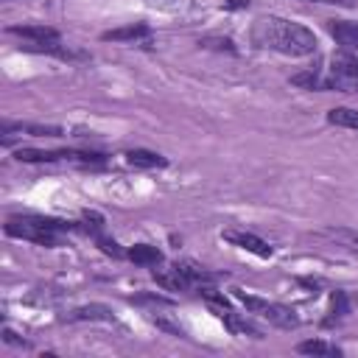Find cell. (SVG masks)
<instances>
[{"instance_id":"1","label":"cell","mask_w":358,"mask_h":358,"mask_svg":"<svg viewBox=\"0 0 358 358\" xmlns=\"http://www.w3.org/2000/svg\"><path fill=\"white\" fill-rule=\"evenodd\" d=\"M252 42L263 50H274V53H282V56H294V59H302V56H313L319 42H316V34L302 25V22H294V20H285V17H260L255 20L252 25Z\"/></svg>"},{"instance_id":"2","label":"cell","mask_w":358,"mask_h":358,"mask_svg":"<svg viewBox=\"0 0 358 358\" xmlns=\"http://www.w3.org/2000/svg\"><path fill=\"white\" fill-rule=\"evenodd\" d=\"M73 229H81V224L62 221V218H48V215H11L3 224V232L8 238L31 241V243L45 246V249L59 246V235L62 232H73Z\"/></svg>"},{"instance_id":"3","label":"cell","mask_w":358,"mask_h":358,"mask_svg":"<svg viewBox=\"0 0 358 358\" xmlns=\"http://www.w3.org/2000/svg\"><path fill=\"white\" fill-rule=\"evenodd\" d=\"M232 296H235L249 313H257L260 319H266V322L274 324V327H282V330L299 327V316H296L291 308H285V305H277V302H268V299H263V296L246 294L243 288H232Z\"/></svg>"},{"instance_id":"4","label":"cell","mask_w":358,"mask_h":358,"mask_svg":"<svg viewBox=\"0 0 358 358\" xmlns=\"http://www.w3.org/2000/svg\"><path fill=\"white\" fill-rule=\"evenodd\" d=\"M20 162H76V165H103L106 154L87 151V148H56V151H39V148H20L14 154Z\"/></svg>"},{"instance_id":"5","label":"cell","mask_w":358,"mask_h":358,"mask_svg":"<svg viewBox=\"0 0 358 358\" xmlns=\"http://www.w3.org/2000/svg\"><path fill=\"white\" fill-rule=\"evenodd\" d=\"M221 238H224L227 243H232V246L243 249V252H252V255L263 257V260H268V257L274 255V246H271L268 241H263L260 235L246 232V229H224V232H221Z\"/></svg>"},{"instance_id":"6","label":"cell","mask_w":358,"mask_h":358,"mask_svg":"<svg viewBox=\"0 0 358 358\" xmlns=\"http://www.w3.org/2000/svg\"><path fill=\"white\" fill-rule=\"evenodd\" d=\"M11 36H20L25 42H62V34L53 25L45 22H28V25H8L6 28Z\"/></svg>"},{"instance_id":"7","label":"cell","mask_w":358,"mask_h":358,"mask_svg":"<svg viewBox=\"0 0 358 358\" xmlns=\"http://www.w3.org/2000/svg\"><path fill=\"white\" fill-rule=\"evenodd\" d=\"M327 31L344 50H358V20H327Z\"/></svg>"},{"instance_id":"8","label":"cell","mask_w":358,"mask_h":358,"mask_svg":"<svg viewBox=\"0 0 358 358\" xmlns=\"http://www.w3.org/2000/svg\"><path fill=\"white\" fill-rule=\"evenodd\" d=\"M151 277H154V282L159 285V288H165V291H190L193 288V282L182 274V268L173 263V266H168V268H151Z\"/></svg>"},{"instance_id":"9","label":"cell","mask_w":358,"mask_h":358,"mask_svg":"<svg viewBox=\"0 0 358 358\" xmlns=\"http://www.w3.org/2000/svg\"><path fill=\"white\" fill-rule=\"evenodd\" d=\"M213 313L229 327V333H235V336H252V338H263V333L255 327V324H249L246 319H241L238 313H232V308L229 305H213Z\"/></svg>"},{"instance_id":"10","label":"cell","mask_w":358,"mask_h":358,"mask_svg":"<svg viewBox=\"0 0 358 358\" xmlns=\"http://www.w3.org/2000/svg\"><path fill=\"white\" fill-rule=\"evenodd\" d=\"M64 319H67V322H115V313H112V308H109V305L90 302V305L73 308Z\"/></svg>"},{"instance_id":"11","label":"cell","mask_w":358,"mask_h":358,"mask_svg":"<svg viewBox=\"0 0 358 358\" xmlns=\"http://www.w3.org/2000/svg\"><path fill=\"white\" fill-rule=\"evenodd\" d=\"M11 131H25V134H34V137H64V129H62V126H45V123H14V120H3L0 134H3V137H8Z\"/></svg>"},{"instance_id":"12","label":"cell","mask_w":358,"mask_h":358,"mask_svg":"<svg viewBox=\"0 0 358 358\" xmlns=\"http://www.w3.org/2000/svg\"><path fill=\"white\" fill-rule=\"evenodd\" d=\"M145 36H151V28L145 22H129V25L109 28L101 34L103 42H134V39H145Z\"/></svg>"},{"instance_id":"13","label":"cell","mask_w":358,"mask_h":358,"mask_svg":"<svg viewBox=\"0 0 358 358\" xmlns=\"http://www.w3.org/2000/svg\"><path fill=\"white\" fill-rule=\"evenodd\" d=\"M123 157H126V162L131 168H143V171H154V168H165L168 165V159L162 154L148 151V148H129Z\"/></svg>"},{"instance_id":"14","label":"cell","mask_w":358,"mask_h":358,"mask_svg":"<svg viewBox=\"0 0 358 358\" xmlns=\"http://www.w3.org/2000/svg\"><path fill=\"white\" fill-rule=\"evenodd\" d=\"M126 257L134 263V266H159L165 260L162 249L159 246H151V243H134L126 249Z\"/></svg>"},{"instance_id":"15","label":"cell","mask_w":358,"mask_h":358,"mask_svg":"<svg viewBox=\"0 0 358 358\" xmlns=\"http://www.w3.org/2000/svg\"><path fill=\"white\" fill-rule=\"evenodd\" d=\"M296 352H299V355H324V358H338V355H344L341 347L327 344V341H322V338H305V341H299V344H296Z\"/></svg>"},{"instance_id":"16","label":"cell","mask_w":358,"mask_h":358,"mask_svg":"<svg viewBox=\"0 0 358 358\" xmlns=\"http://www.w3.org/2000/svg\"><path fill=\"white\" fill-rule=\"evenodd\" d=\"M327 123L341 126V129H355V131H358V109H350V106H333V109L327 112Z\"/></svg>"},{"instance_id":"17","label":"cell","mask_w":358,"mask_h":358,"mask_svg":"<svg viewBox=\"0 0 358 358\" xmlns=\"http://www.w3.org/2000/svg\"><path fill=\"white\" fill-rule=\"evenodd\" d=\"M179 268H182V274L193 282V285H204V282H215L218 277L215 274H210L204 266H199V263H193V260H182V263H176Z\"/></svg>"},{"instance_id":"18","label":"cell","mask_w":358,"mask_h":358,"mask_svg":"<svg viewBox=\"0 0 358 358\" xmlns=\"http://www.w3.org/2000/svg\"><path fill=\"white\" fill-rule=\"evenodd\" d=\"M288 81L296 84V87H302V90H322V76L313 67L310 70H302V73H294Z\"/></svg>"},{"instance_id":"19","label":"cell","mask_w":358,"mask_h":358,"mask_svg":"<svg viewBox=\"0 0 358 358\" xmlns=\"http://www.w3.org/2000/svg\"><path fill=\"white\" fill-rule=\"evenodd\" d=\"M95 243H98V249L103 252V255H109V257H126V249H120V243L115 241V238H109V235H103V232H98L95 235Z\"/></svg>"},{"instance_id":"20","label":"cell","mask_w":358,"mask_h":358,"mask_svg":"<svg viewBox=\"0 0 358 358\" xmlns=\"http://www.w3.org/2000/svg\"><path fill=\"white\" fill-rule=\"evenodd\" d=\"M333 316L330 319H324V327H330L333 322H338L344 313H350V299H347V294L344 291H336L333 294V310H330Z\"/></svg>"},{"instance_id":"21","label":"cell","mask_w":358,"mask_h":358,"mask_svg":"<svg viewBox=\"0 0 358 358\" xmlns=\"http://www.w3.org/2000/svg\"><path fill=\"white\" fill-rule=\"evenodd\" d=\"M199 45H201V48L227 50V53H235V50H238V48H235V42H232L229 36H204V39H199Z\"/></svg>"},{"instance_id":"22","label":"cell","mask_w":358,"mask_h":358,"mask_svg":"<svg viewBox=\"0 0 358 358\" xmlns=\"http://www.w3.org/2000/svg\"><path fill=\"white\" fill-rule=\"evenodd\" d=\"M151 322H154L157 327H162V330H168V333H173V336H182V338H185V330H182V327H176V324H171V322H165V319H159V316H154Z\"/></svg>"},{"instance_id":"23","label":"cell","mask_w":358,"mask_h":358,"mask_svg":"<svg viewBox=\"0 0 358 358\" xmlns=\"http://www.w3.org/2000/svg\"><path fill=\"white\" fill-rule=\"evenodd\" d=\"M131 302H151V305H171V299H162V296H154V294H140V296H131Z\"/></svg>"},{"instance_id":"24","label":"cell","mask_w":358,"mask_h":358,"mask_svg":"<svg viewBox=\"0 0 358 358\" xmlns=\"http://www.w3.org/2000/svg\"><path fill=\"white\" fill-rule=\"evenodd\" d=\"M3 341L6 344H14V347H28V341H22L14 330H8V327H3Z\"/></svg>"},{"instance_id":"25","label":"cell","mask_w":358,"mask_h":358,"mask_svg":"<svg viewBox=\"0 0 358 358\" xmlns=\"http://www.w3.org/2000/svg\"><path fill=\"white\" fill-rule=\"evenodd\" d=\"M224 8H249V0H224Z\"/></svg>"},{"instance_id":"26","label":"cell","mask_w":358,"mask_h":358,"mask_svg":"<svg viewBox=\"0 0 358 358\" xmlns=\"http://www.w3.org/2000/svg\"><path fill=\"white\" fill-rule=\"evenodd\" d=\"M305 3H333V6H352L350 0H305Z\"/></svg>"}]
</instances>
